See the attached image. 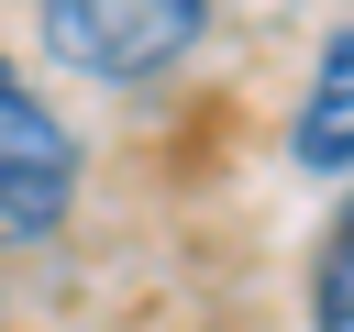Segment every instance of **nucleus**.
Instances as JSON below:
<instances>
[{"label":"nucleus","instance_id":"nucleus-1","mask_svg":"<svg viewBox=\"0 0 354 332\" xmlns=\"http://www.w3.org/2000/svg\"><path fill=\"white\" fill-rule=\"evenodd\" d=\"M77 199H88V144H77V122L44 100V77L0 44V255L66 243Z\"/></svg>","mask_w":354,"mask_h":332},{"label":"nucleus","instance_id":"nucleus-2","mask_svg":"<svg viewBox=\"0 0 354 332\" xmlns=\"http://www.w3.org/2000/svg\"><path fill=\"white\" fill-rule=\"evenodd\" d=\"M210 11L221 0H33V33L88 89H166L210 44Z\"/></svg>","mask_w":354,"mask_h":332},{"label":"nucleus","instance_id":"nucleus-4","mask_svg":"<svg viewBox=\"0 0 354 332\" xmlns=\"http://www.w3.org/2000/svg\"><path fill=\"white\" fill-rule=\"evenodd\" d=\"M299 310H310V332H354V232L343 221H321L310 277H299Z\"/></svg>","mask_w":354,"mask_h":332},{"label":"nucleus","instance_id":"nucleus-3","mask_svg":"<svg viewBox=\"0 0 354 332\" xmlns=\"http://www.w3.org/2000/svg\"><path fill=\"white\" fill-rule=\"evenodd\" d=\"M288 155H299V177L321 199H343V177H354V33H321L299 122H288Z\"/></svg>","mask_w":354,"mask_h":332}]
</instances>
